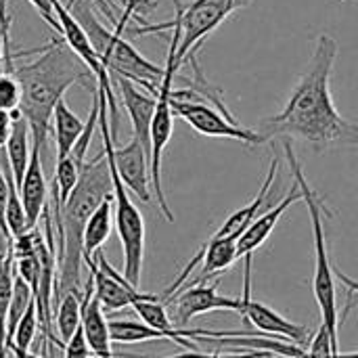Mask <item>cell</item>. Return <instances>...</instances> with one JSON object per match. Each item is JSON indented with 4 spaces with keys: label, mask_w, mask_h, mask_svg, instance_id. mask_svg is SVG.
<instances>
[{
    "label": "cell",
    "mask_w": 358,
    "mask_h": 358,
    "mask_svg": "<svg viewBox=\"0 0 358 358\" xmlns=\"http://www.w3.org/2000/svg\"><path fill=\"white\" fill-rule=\"evenodd\" d=\"M340 46L334 36L321 34L317 38L310 65L294 88L287 105L260 122L258 132L266 141L298 138L315 149L355 147L358 145V124L346 120L331 96V73Z\"/></svg>",
    "instance_id": "obj_1"
},
{
    "label": "cell",
    "mask_w": 358,
    "mask_h": 358,
    "mask_svg": "<svg viewBox=\"0 0 358 358\" xmlns=\"http://www.w3.org/2000/svg\"><path fill=\"white\" fill-rule=\"evenodd\" d=\"M15 76L23 88L19 111L29 124L31 147L44 153L55 107L63 101L69 86L94 76L65 40H52L48 46L40 48L36 61L15 67Z\"/></svg>",
    "instance_id": "obj_2"
},
{
    "label": "cell",
    "mask_w": 358,
    "mask_h": 358,
    "mask_svg": "<svg viewBox=\"0 0 358 358\" xmlns=\"http://www.w3.org/2000/svg\"><path fill=\"white\" fill-rule=\"evenodd\" d=\"M113 193L111 168L105 151L92 162H86L80 170V180L65 201L59 216V241H61V268L57 292L80 296V273L84 262V229L96 208Z\"/></svg>",
    "instance_id": "obj_3"
},
{
    "label": "cell",
    "mask_w": 358,
    "mask_h": 358,
    "mask_svg": "<svg viewBox=\"0 0 358 358\" xmlns=\"http://www.w3.org/2000/svg\"><path fill=\"white\" fill-rule=\"evenodd\" d=\"M283 149H285V157L287 164L292 168V176L298 182L300 191H302V201L308 208L310 214V222H313V233H315V277H313V292L317 298V304L321 308V323L327 327L334 346L340 352V315H338V294H336V273H334V264L329 260V250H327V239H325V224L323 218L325 214H329V210L325 208L323 199L319 197V193L310 187V182L304 176L302 164L296 157V151L289 143V138H283Z\"/></svg>",
    "instance_id": "obj_4"
},
{
    "label": "cell",
    "mask_w": 358,
    "mask_h": 358,
    "mask_svg": "<svg viewBox=\"0 0 358 358\" xmlns=\"http://www.w3.org/2000/svg\"><path fill=\"white\" fill-rule=\"evenodd\" d=\"M71 4H78V0L69 2V6ZM76 19L88 34L96 55L101 57V61L105 63L111 76H122L130 82H138L145 90L157 96L166 67H159L149 59H145L130 42L122 38V31L117 29L109 31L107 27H103L94 17V10L86 2L78 4Z\"/></svg>",
    "instance_id": "obj_5"
},
{
    "label": "cell",
    "mask_w": 358,
    "mask_h": 358,
    "mask_svg": "<svg viewBox=\"0 0 358 358\" xmlns=\"http://www.w3.org/2000/svg\"><path fill=\"white\" fill-rule=\"evenodd\" d=\"M170 105H172L174 115L185 120L195 132H199L203 136L233 138V141H239V143H245V145L268 143L266 136H262L258 130L239 126L237 120L227 117L220 109H216L214 105L201 101V96L197 92H193L191 88H182V90L172 88Z\"/></svg>",
    "instance_id": "obj_6"
},
{
    "label": "cell",
    "mask_w": 358,
    "mask_h": 358,
    "mask_svg": "<svg viewBox=\"0 0 358 358\" xmlns=\"http://www.w3.org/2000/svg\"><path fill=\"white\" fill-rule=\"evenodd\" d=\"M107 162L111 168V182H113L115 229H117L122 250H124V277L134 287H138L141 273H143V260H145V218H143L141 210L132 203L128 189L124 187V182L113 166V159L109 155H107Z\"/></svg>",
    "instance_id": "obj_7"
},
{
    "label": "cell",
    "mask_w": 358,
    "mask_h": 358,
    "mask_svg": "<svg viewBox=\"0 0 358 358\" xmlns=\"http://www.w3.org/2000/svg\"><path fill=\"white\" fill-rule=\"evenodd\" d=\"M243 266V296H241V313L248 323H252L258 331L268 336H277L279 340H287L296 346L306 348L313 338V329L306 325H298L287 321L283 315L273 310L271 306L252 298V256H245Z\"/></svg>",
    "instance_id": "obj_8"
},
{
    "label": "cell",
    "mask_w": 358,
    "mask_h": 358,
    "mask_svg": "<svg viewBox=\"0 0 358 358\" xmlns=\"http://www.w3.org/2000/svg\"><path fill=\"white\" fill-rule=\"evenodd\" d=\"M92 279H94V296L99 298L105 313H115L128 306H134L136 302L151 300L157 294H143L138 287H134L122 273H117L109 260L105 258L103 250H99L88 264Z\"/></svg>",
    "instance_id": "obj_9"
},
{
    "label": "cell",
    "mask_w": 358,
    "mask_h": 358,
    "mask_svg": "<svg viewBox=\"0 0 358 358\" xmlns=\"http://www.w3.org/2000/svg\"><path fill=\"white\" fill-rule=\"evenodd\" d=\"M170 302L174 304L178 325H187L195 317H201V315H208L214 310L241 313V298H229V296L218 294V283L185 285L182 292L176 294Z\"/></svg>",
    "instance_id": "obj_10"
},
{
    "label": "cell",
    "mask_w": 358,
    "mask_h": 358,
    "mask_svg": "<svg viewBox=\"0 0 358 358\" xmlns=\"http://www.w3.org/2000/svg\"><path fill=\"white\" fill-rule=\"evenodd\" d=\"M82 331H84V340L88 344V350L99 358H115L111 350V331H109V321L105 319V310L99 302V298L94 296V279L92 273L84 285V294H82Z\"/></svg>",
    "instance_id": "obj_11"
},
{
    "label": "cell",
    "mask_w": 358,
    "mask_h": 358,
    "mask_svg": "<svg viewBox=\"0 0 358 358\" xmlns=\"http://www.w3.org/2000/svg\"><path fill=\"white\" fill-rule=\"evenodd\" d=\"M52 8H55V15H57V21H59V27H61V36L65 40V44L84 61V65L92 71V76L96 78V82L101 80H109L111 73L109 69L105 67V63L101 61V57L96 55L88 34L84 31V27L80 25V21L76 19V15L71 13L69 4L65 6L61 0H52Z\"/></svg>",
    "instance_id": "obj_12"
},
{
    "label": "cell",
    "mask_w": 358,
    "mask_h": 358,
    "mask_svg": "<svg viewBox=\"0 0 358 358\" xmlns=\"http://www.w3.org/2000/svg\"><path fill=\"white\" fill-rule=\"evenodd\" d=\"M115 82L122 94V103L130 115L134 138L145 147L147 155H151V124H153V115L157 107V96L151 92H143L141 88L134 86V82L122 76H115Z\"/></svg>",
    "instance_id": "obj_13"
},
{
    "label": "cell",
    "mask_w": 358,
    "mask_h": 358,
    "mask_svg": "<svg viewBox=\"0 0 358 358\" xmlns=\"http://www.w3.org/2000/svg\"><path fill=\"white\" fill-rule=\"evenodd\" d=\"M302 199H304V197H302V191H300L298 182L294 180L292 191H289L277 206H273L266 214H262L260 218H256V220L250 224V229L241 235V239L237 241V254H239V258L252 256L258 248H262L264 241H266V239L271 237V233L275 231V227H277V222L281 220V216L287 212V208H292L294 203H298V201H302Z\"/></svg>",
    "instance_id": "obj_14"
},
{
    "label": "cell",
    "mask_w": 358,
    "mask_h": 358,
    "mask_svg": "<svg viewBox=\"0 0 358 358\" xmlns=\"http://www.w3.org/2000/svg\"><path fill=\"white\" fill-rule=\"evenodd\" d=\"M25 216H27V224L29 231L36 229L40 216L46 210V178H44V168H42V153L31 147V159H29V168L23 176V182L17 187Z\"/></svg>",
    "instance_id": "obj_15"
},
{
    "label": "cell",
    "mask_w": 358,
    "mask_h": 358,
    "mask_svg": "<svg viewBox=\"0 0 358 358\" xmlns=\"http://www.w3.org/2000/svg\"><path fill=\"white\" fill-rule=\"evenodd\" d=\"M10 115H13V130H10V136H8V143L4 149H6L8 168L15 178V187H19L23 182V176H25V172L29 168V159H31V153H29V132L31 130L19 109L10 111Z\"/></svg>",
    "instance_id": "obj_16"
},
{
    "label": "cell",
    "mask_w": 358,
    "mask_h": 358,
    "mask_svg": "<svg viewBox=\"0 0 358 358\" xmlns=\"http://www.w3.org/2000/svg\"><path fill=\"white\" fill-rule=\"evenodd\" d=\"M113 229V193L96 208L84 229V264L88 266L94 254L105 245Z\"/></svg>",
    "instance_id": "obj_17"
},
{
    "label": "cell",
    "mask_w": 358,
    "mask_h": 358,
    "mask_svg": "<svg viewBox=\"0 0 358 358\" xmlns=\"http://www.w3.org/2000/svg\"><path fill=\"white\" fill-rule=\"evenodd\" d=\"M86 122H82L63 101H59V105L55 107L52 113V128H55V143H57V162L67 157L73 149V145L78 143V138L84 132Z\"/></svg>",
    "instance_id": "obj_18"
},
{
    "label": "cell",
    "mask_w": 358,
    "mask_h": 358,
    "mask_svg": "<svg viewBox=\"0 0 358 358\" xmlns=\"http://www.w3.org/2000/svg\"><path fill=\"white\" fill-rule=\"evenodd\" d=\"M80 296L78 294H63L57 304L55 313V329H57V340L59 346L65 348L67 342L78 334L82 325V310H80Z\"/></svg>",
    "instance_id": "obj_19"
},
{
    "label": "cell",
    "mask_w": 358,
    "mask_h": 358,
    "mask_svg": "<svg viewBox=\"0 0 358 358\" xmlns=\"http://www.w3.org/2000/svg\"><path fill=\"white\" fill-rule=\"evenodd\" d=\"M6 174H8L10 193H8V203H6L4 220H6V229H8L10 237H13V239H19L21 235L29 233V224H27V216H25V210H23L19 191H17V187H15V178H13L10 168L6 170Z\"/></svg>",
    "instance_id": "obj_20"
},
{
    "label": "cell",
    "mask_w": 358,
    "mask_h": 358,
    "mask_svg": "<svg viewBox=\"0 0 358 358\" xmlns=\"http://www.w3.org/2000/svg\"><path fill=\"white\" fill-rule=\"evenodd\" d=\"M40 327L38 323V308H36V300L27 306V310L23 313L21 321L17 323V329H15V336H13V344L8 346L10 348H17V350H29L31 348V342L36 338V329Z\"/></svg>",
    "instance_id": "obj_21"
},
{
    "label": "cell",
    "mask_w": 358,
    "mask_h": 358,
    "mask_svg": "<svg viewBox=\"0 0 358 358\" xmlns=\"http://www.w3.org/2000/svg\"><path fill=\"white\" fill-rule=\"evenodd\" d=\"M23 88L15 73H0V109L17 111L21 107Z\"/></svg>",
    "instance_id": "obj_22"
},
{
    "label": "cell",
    "mask_w": 358,
    "mask_h": 358,
    "mask_svg": "<svg viewBox=\"0 0 358 358\" xmlns=\"http://www.w3.org/2000/svg\"><path fill=\"white\" fill-rule=\"evenodd\" d=\"M115 358H262V352L250 350L248 355H206L199 350H187L182 355H174V357H136V355H115Z\"/></svg>",
    "instance_id": "obj_23"
},
{
    "label": "cell",
    "mask_w": 358,
    "mask_h": 358,
    "mask_svg": "<svg viewBox=\"0 0 358 358\" xmlns=\"http://www.w3.org/2000/svg\"><path fill=\"white\" fill-rule=\"evenodd\" d=\"M8 193H10V185H8V174L2 170L0 166V233L4 235V239L8 243H13L10 239V233L6 229V220H4V214H6V203H8Z\"/></svg>",
    "instance_id": "obj_24"
},
{
    "label": "cell",
    "mask_w": 358,
    "mask_h": 358,
    "mask_svg": "<svg viewBox=\"0 0 358 358\" xmlns=\"http://www.w3.org/2000/svg\"><path fill=\"white\" fill-rule=\"evenodd\" d=\"M113 4H120L124 8V15H128L130 19H141V15H147L151 8H155V0H113Z\"/></svg>",
    "instance_id": "obj_25"
},
{
    "label": "cell",
    "mask_w": 358,
    "mask_h": 358,
    "mask_svg": "<svg viewBox=\"0 0 358 358\" xmlns=\"http://www.w3.org/2000/svg\"><path fill=\"white\" fill-rule=\"evenodd\" d=\"M63 350H65V358H90V350H88V344L84 340L82 325H80L78 334L67 342V346Z\"/></svg>",
    "instance_id": "obj_26"
},
{
    "label": "cell",
    "mask_w": 358,
    "mask_h": 358,
    "mask_svg": "<svg viewBox=\"0 0 358 358\" xmlns=\"http://www.w3.org/2000/svg\"><path fill=\"white\" fill-rule=\"evenodd\" d=\"M29 4H34L40 13V17L57 31L61 34V27H59V21H57V15H55V8H52V0H27Z\"/></svg>",
    "instance_id": "obj_27"
},
{
    "label": "cell",
    "mask_w": 358,
    "mask_h": 358,
    "mask_svg": "<svg viewBox=\"0 0 358 358\" xmlns=\"http://www.w3.org/2000/svg\"><path fill=\"white\" fill-rule=\"evenodd\" d=\"M10 130H13V115H10V111L0 109V149L6 147Z\"/></svg>",
    "instance_id": "obj_28"
},
{
    "label": "cell",
    "mask_w": 358,
    "mask_h": 358,
    "mask_svg": "<svg viewBox=\"0 0 358 358\" xmlns=\"http://www.w3.org/2000/svg\"><path fill=\"white\" fill-rule=\"evenodd\" d=\"M334 273H336V279H338L342 285H346V287H348V300H352L355 296H358V281L350 279L348 275H344V273H342V271H338L336 266H334Z\"/></svg>",
    "instance_id": "obj_29"
},
{
    "label": "cell",
    "mask_w": 358,
    "mask_h": 358,
    "mask_svg": "<svg viewBox=\"0 0 358 358\" xmlns=\"http://www.w3.org/2000/svg\"><path fill=\"white\" fill-rule=\"evenodd\" d=\"M96 4H99V8L109 17V21H113V25H117V17H113V10H111V4H109V0H94Z\"/></svg>",
    "instance_id": "obj_30"
},
{
    "label": "cell",
    "mask_w": 358,
    "mask_h": 358,
    "mask_svg": "<svg viewBox=\"0 0 358 358\" xmlns=\"http://www.w3.org/2000/svg\"><path fill=\"white\" fill-rule=\"evenodd\" d=\"M10 352L15 355V358H40L38 355H31L29 350H17V348H10Z\"/></svg>",
    "instance_id": "obj_31"
},
{
    "label": "cell",
    "mask_w": 358,
    "mask_h": 358,
    "mask_svg": "<svg viewBox=\"0 0 358 358\" xmlns=\"http://www.w3.org/2000/svg\"><path fill=\"white\" fill-rule=\"evenodd\" d=\"M252 0H235V10H239V8H243V6H248Z\"/></svg>",
    "instance_id": "obj_32"
},
{
    "label": "cell",
    "mask_w": 358,
    "mask_h": 358,
    "mask_svg": "<svg viewBox=\"0 0 358 358\" xmlns=\"http://www.w3.org/2000/svg\"><path fill=\"white\" fill-rule=\"evenodd\" d=\"M334 358H358V352H344V355L340 352V355H336Z\"/></svg>",
    "instance_id": "obj_33"
},
{
    "label": "cell",
    "mask_w": 358,
    "mask_h": 358,
    "mask_svg": "<svg viewBox=\"0 0 358 358\" xmlns=\"http://www.w3.org/2000/svg\"><path fill=\"white\" fill-rule=\"evenodd\" d=\"M262 358H279L277 355H271V352H262Z\"/></svg>",
    "instance_id": "obj_34"
},
{
    "label": "cell",
    "mask_w": 358,
    "mask_h": 358,
    "mask_svg": "<svg viewBox=\"0 0 358 358\" xmlns=\"http://www.w3.org/2000/svg\"><path fill=\"white\" fill-rule=\"evenodd\" d=\"M90 358H99V357H94V355H90Z\"/></svg>",
    "instance_id": "obj_35"
},
{
    "label": "cell",
    "mask_w": 358,
    "mask_h": 358,
    "mask_svg": "<svg viewBox=\"0 0 358 358\" xmlns=\"http://www.w3.org/2000/svg\"><path fill=\"white\" fill-rule=\"evenodd\" d=\"M233 6H235V0H233Z\"/></svg>",
    "instance_id": "obj_36"
}]
</instances>
